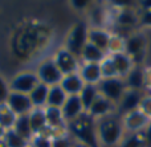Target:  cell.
Wrapping results in <instances>:
<instances>
[{
    "label": "cell",
    "mask_w": 151,
    "mask_h": 147,
    "mask_svg": "<svg viewBox=\"0 0 151 147\" xmlns=\"http://www.w3.org/2000/svg\"><path fill=\"white\" fill-rule=\"evenodd\" d=\"M96 129L101 147H118L126 134L118 114L96 121Z\"/></svg>",
    "instance_id": "obj_1"
},
{
    "label": "cell",
    "mask_w": 151,
    "mask_h": 147,
    "mask_svg": "<svg viewBox=\"0 0 151 147\" xmlns=\"http://www.w3.org/2000/svg\"><path fill=\"white\" fill-rule=\"evenodd\" d=\"M68 131L77 143L86 147H101L97 138L96 121L88 113H83L80 118L68 123Z\"/></svg>",
    "instance_id": "obj_2"
},
{
    "label": "cell",
    "mask_w": 151,
    "mask_h": 147,
    "mask_svg": "<svg viewBox=\"0 0 151 147\" xmlns=\"http://www.w3.org/2000/svg\"><path fill=\"white\" fill-rule=\"evenodd\" d=\"M149 52V37L142 29H135L126 36L125 53L133 60L134 65L143 66Z\"/></svg>",
    "instance_id": "obj_3"
},
{
    "label": "cell",
    "mask_w": 151,
    "mask_h": 147,
    "mask_svg": "<svg viewBox=\"0 0 151 147\" xmlns=\"http://www.w3.org/2000/svg\"><path fill=\"white\" fill-rule=\"evenodd\" d=\"M88 32L89 25L86 21H77L69 28L68 33L65 36L64 48L69 50L72 54L80 58L85 45L88 44Z\"/></svg>",
    "instance_id": "obj_4"
},
{
    "label": "cell",
    "mask_w": 151,
    "mask_h": 147,
    "mask_svg": "<svg viewBox=\"0 0 151 147\" xmlns=\"http://www.w3.org/2000/svg\"><path fill=\"white\" fill-rule=\"evenodd\" d=\"M35 72H36L37 77H39V81L49 87L55 86V85H60L61 80L64 77L63 73L60 72V69L55 64L52 56L40 61L39 65L35 69Z\"/></svg>",
    "instance_id": "obj_5"
},
{
    "label": "cell",
    "mask_w": 151,
    "mask_h": 147,
    "mask_svg": "<svg viewBox=\"0 0 151 147\" xmlns=\"http://www.w3.org/2000/svg\"><path fill=\"white\" fill-rule=\"evenodd\" d=\"M40 84L39 77L36 72L27 69L20 70L9 80V89L11 92L23 93V94H31V92Z\"/></svg>",
    "instance_id": "obj_6"
},
{
    "label": "cell",
    "mask_w": 151,
    "mask_h": 147,
    "mask_svg": "<svg viewBox=\"0 0 151 147\" xmlns=\"http://www.w3.org/2000/svg\"><path fill=\"white\" fill-rule=\"evenodd\" d=\"M52 58L55 61V64L57 65V68L60 69V72L63 73V76L77 73L80 70V65H81L80 58L76 57L74 54H72L63 45L55 50V53L52 54Z\"/></svg>",
    "instance_id": "obj_7"
},
{
    "label": "cell",
    "mask_w": 151,
    "mask_h": 147,
    "mask_svg": "<svg viewBox=\"0 0 151 147\" xmlns=\"http://www.w3.org/2000/svg\"><path fill=\"white\" fill-rule=\"evenodd\" d=\"M97 86H98L99 94L104 95L105 98H107V100L111 101L115 105H118V102H119L121 98L123 97L125 92L127 90L125 80L119 78V77H117V78L102 80Z\"/></svg>",
    "instance_id": "obj_8"
},
{
    "label": "cell",
    "mask_w": 151,
    "mask_h": 147,
    "mask_svg": "<svg viewBox=\"0 0 151 147\" xmlns=\"http://www.w3.org/2000/svg\"><path fill=\"white\" fill-rule=\"evenodd\" d=\"M121 121H122V126L126 134H133V133L145 131L151 119L147 115H145L139 109H137L134 111L121 115Z\"/></svg>",
    "instance_id": "obj_9"
},
{
    "label": "cell",
    "mask_w": 151,
    "mask_h": 147,
    "mask_svg": "<svg viewBox=\"0 0 151 147\" xmlns=\"http://www.w3.org/2000/svg\"><path fill=\"white\" fill-rule=\"evenodd\" d=\"M5 105H7L17 117L28 115V114L35 109L29 94H23V93H15V92H11Z\"/></svg>",
    "instance_id": "obj_10"
},
{
    "label": "cell",
    "mask_w": 151,
    "mask_h": 147,
    "mask_svg": "<svg viewBox=\"0 0 151 147\" xmlns=\"http://www.w3.org/2000/svg\"><path fill=\"white\" fill-rule=\"evenodd\" d=\"M86 113H88L94 121H98V119H102V118H106V117L117 114V105L113 103L111 101H109L107 98H105L104 95L99 94Z\"/></svg>",
    "instance_id": "obj_11"
},
{
    "label": "cell",
    "mask_w": 151,
    "mask_h": 147,
    "mask_svg": "<svg viewBox=\"0 0 151 147\" xmlns=\"http://www.w3.org/2000/svg\"><path fill=\"white\" fill-rule=\"evenodd\" d=\"M143 95H145V92L127 89L117 105V114L118 115H123L126 113H130V111L139 109V103H141Z\"/></svg>",
    "instance_id": "obj_12"
},
{
    "label": "cell",
    "mask_w": 151,
    "mask_h": 147,
    "mask_svg": "<svg viewBox=\"0 0 151 147\" xmlns=\"http://www.w3.org/2000/svg\"><path fill=\"white\" fill-rule=\"evenodd\" d=\"M61 110H63V115L65 118L66 123H70V122L76 121L83 113H86L82 106V102L80 100V95H69Z\"/></svg>",
    "instance_id": "obj_13"
},
{
    "label": "cell",
    "mask_w": 151,
    "mask_h": 147,
    "mask_svg": "<svg viewBox=\"0 0 151 147\" xmlns=\"http://www.w3.org/2000/svg\"><path fill=\"white\" fill-rule=\"evenodd\" d=\"M113 32L107 28H91L89 27L88 32V42L96 45L105 53H107V47H109V41L111 37Z\"/></svg>",
    "instance_id": "obj_14"
},
{
    "label": "cell",
    "mask_w": 151,
    "mask_h": 147,
    "mask_svg": "<svg viewBox=\"0 0 151 147\" xmlns=\"http://www.w3.org/2000/svg\"><path fill=\"white\" fill-rule=\"evenodd\" d=\"M45 118H47L48 127L55 131H64L68 130V123H66L65 118L63 115V110L58 108H50V106H45Z\"/></svg>",
    "instance_id": "obj_15"
},
{
    "label": "cell",
    "mask_w": 151,
    "mask_h": 147,
    "mask_svg": "<svg viewBox=\"0 0 151 147\" xmlns=\"http://www.w3.org/2000/svg\"><path fill=\"white\" fill-rule=\"evenodd\" d=\"M81 78L83 80L86 85H98L102 81V73L99 64H90V62H81L80 65Z\"/></svg>",
    "instance_id": "obj_16"
},
{
    "label": "cell",
    "mask_w": 151,
    "mask_h": 147,
    "mask_svg": "<svg viewBox=\"0 0 151 147\" xmlns=\"http://www.w3.org/2000/svg\"><path fill=\"white\" fill-rule=\"evenodd\" d=\"M85 82L81 78L80 73H72L68 76H64L63 80L60 82V86L64 89V92L69 95H80V93L82 92L83 86H85Z\"/></svg>",
    "instance_id": "obj_17"
},
{
    "label": "cell",
    "mask_w": 151,
    "mask_h": 147,
    "mask_svg": "<svg viewBox=\"0 0 151 147\" xmlns=\"http://www.w3.org/2000/svg\"><path fill=\"white\" fill-rule=\"evenodd\" d=\"M29 125H31V129L33 135H40L47 130L48 123H47V118H45V111L44 109H36L29 113Z\"/></svg>",
    "instance_id": "obj_18"
},
{
    "label": "cell",
    "mask_w": 151,
    "mask_h": 147,
    "mask_svg": "<svg viewBox=\"0 0 151 147\" xmlns=\"http://www.w3.org/2000/svg\"><path fill=\"white\" fill-rule=\"evenodd\" d=\"M145 66V65H143ZM143 66L135 65L131 72L126 76L125 84L127 89L131 90H139V92H145V81H143Z\"/></svg>",
    "instance_id": "obj_19"
},
{
    "label": "cell",
    "mask_w": 151,
    "mask_h": 147,
    "mask_svg": "<svg viewBox=\"0 0 151 147\" xmlns=\"http://www.w3.org/2000/svg\"><path fill=\"white\" fill-rule=\"evenodd\" d=\"M113 57V61H114V65H115V69H117V73H118V77L122 80L126 78L129 73L131 72V69L134 68V62L125 52L123 53H118V54H111Z\"/></svg>",
    "instance_id": "obj_20"
},
{
    "label": "cell",
    "mask_w": 151,
    "mask_h": 147,
    "mask_svg": "<svg viewBox=\"0 0 151 147\" xmlns=\"http://www.w3.org/2000/svg\"><path fill=\"white\" fill-rule=\"evenodd\" d=\"M107 56V53H105L104 50H101L99 48H97L96 45L88 44L85 45L82 53H81L80 61L81 62H90V64H99L105 57Z\"/></svg>",
    "instance_id": "obj_21"
},
{
    "label": "cell",
    "mask_w": 151,
    "mask_h": 147,
    "mask_svg": "<svg viewBox=\"0 0 151 147\" xmlns=\"http://www.w3.org/2000/svg\"><path fill=\"white\" fill-rule=\"evenodd\" d=\"M66 100H68V94L64 92V89L60 86V85H55V86L49 87L47 106L63 109V106H64V103L66 102Z\"/></svg>",
    "instance_id": "obj_22"
},
{
    "label": "cell",
    "mask_w": 151,
    "mask_h": 147,
    "mask_svg": "<svg viewBox=\"0 0 151 147\" xmlns=\"http://www.w3.org/2000/svg\"><path fill=\"white\" fill-rule=\"evenodd\" d=\"M48 93H49V86H47L45 84H41V82H40V84L31 92V94H29L32 103H33V108L44 109L45 106H47Z\"/></svg>",
    "instance_id": "obj_23"
},
{
    "label": "cell",
    "mask_w": 151,
    "mask_h": 147,
    "mask_svg": "<svg viewBox=\"0 0 151 147\" xmlns=\"http://www.w3.org/2000/svg\"><path fill=\"white\" fill-rule=\"evenodd\" d=\"M99 95L98 86L97 85H85L82 89V92L80 93V100L82 102V106L85 109V111L89 110L93 102L96 101V98Z\"/></svg>",
    "instance_id": "obj_24"
},
{
    "label": "cell",
    "mask_w": 151,
    "mask_h": 147,
    "mask_svg": "<svg viewBox=\"0 0 151 147\" xmlns=\"http://www.w3.org/2000/svg\"><path fill=\"white\" fill-rule=\"evenodd\" d=\"M17 121V115L5 103L0 105V126L4 130H12Z\"/></svg>",
    "instance_id": "obj_25"
},
{
    "label": "cell",
    "mask_w": 151,
    "mask_h": 147,
    "mask_svg": "<svg viewBox=\"0 0 151 147\" xmlns=\"http://www.w3.org/2000/svg\"><path fill=\"white\" fill-rule=\"evenodd\" d=\"M126 47V36L121 34L118 32H113L111 37L109 41V47H107V54H118V53L125 52Z\"/></svg>",
    "instance_id": "obj_26"
},
{
    "label": "cell",
    "mask_w": 151,
    "mask_h": 147,
    "mask_svg": "<svg viewBox=\"0 0 151 147\" xmlns=\"http://www.w3.org/2000/svg\"><path fill=\"white\" fill-rule=\"evenodd\" d=\"M13 130H15L19 135H21L23 138H25V139H28L29 142H32L35 135H33V133H32L31 125H29V114L28 115L17 117V121H16Z\"/></svg>",
    "instance_id": "obj_27"
},
{
    "label": "cell",
    "mask_w": 151,
    "mask_h": 147,
    "mask_svg": "<svg viewBox=\"0 0 151 147\" xmlns=\"http://www.w3.org/2000/svg\"><path fill=\"white\" fill-rule=\"evenodd\" d=\"M5 147H29L31 142L25 138H23L21 135H19L15 130H8L5 133V137L3 139Z\"/></svg>",
    "instance_id": "obj_28"
},
{
    "label": "cell",
    "mask_w": 151,
    "mask_h": 147,
    "mask_svg": "<svg viewBox=\"0 0 151 147\" xmlns=\"http://www.w3.org/2000/svg\"><path fill=\"white\" fill-rule=\"evenodd\" d=\"M118 147H146L145 133H133V134H125L123 139Z\"/></svg>",
    "instance_id": "obj_29"
},
{
    "label": "cell",
    "mask_w": 151,
    "mask_h": 147,
    "mask_svg": "<svg viewBox=\"0 0 151 147\" xmlns=\"http://www.w3.org/2000/svg\"><path fill=\"white\" fill-rule=\"evenodd\" d=\"M99 68H101L102 80L117 78L118 77L117 69H115V65H114V61H113V57L110 54H107L106 57L99 62Z\"/></svg>",
    "instance_id": "obj_30"
},
{
    "label": "cell",
    "mask_w": 151,
    "mask_h": 147,
    "mask_svg": "<svg viewBox=\"0 0 151 147\" xmlns=\"http://www.w3.org/2000/svg\"><path fill=\"white\" fill-rule=\"evenodd\" d=\"M76 143L77 142L74 141V138L72 137L69 131L52 139V147H73Z\"/></svg>",
    "instance_id": "obj_31"
},
{
    "label": "cell",
    "mask_w": 151,
    "mask_h": 147,
    "mask_svg": "<svg viewBox=\"0 0 151 147\" xmlns=\"http://www.w3.org/2000/svg\"><path fill=\"white\" fill-rule=\"evenodd\" d=\"M138 29L146 32L151 29V9H139V25Z\"/></svg>",
    "instance_id": "obj_32"
},
{
    "label": "cell",
    "mask_w": 151,
    "mask_h": 147,
    "mask_svg": "<svg viewBox=\"0 0 151 147\" xmlns=\"http://www.w3.org/2000/svg\"><path fill=\"white\" fill-rule=\"evenodd\" d=\"M9 94H11L9 81H8L3 74H0V105L7 102Z\"/></svg>",
    "instance_id": "obj_33"
},
{
    "label": "cell",
    "mask_w": 151,
    "mask_h": 147,
    "mask_svg": "<svg viewBox=\"0 0 151 147\" xmlns=\"http://www.w3.org/2000/svg\"><path fill=\"white\" fill-rule=\"evenodd\" d=\"M70 4V7H72V9L76 11V12H80V13H88L89 12V9H90V7H91V4L93 3L91 1H82V0H74V1H70L69 3Z\"/></svg>",
    "instance_id": "obj_34"
},
{
    "label": "cell",
    "mask_w": 151,
    "mask_h": 147,
    "mask_svg": "<svg viewBox=\"0 0 151 147\" xmlns=\"http://www.w3.org/2000/svg\"><path fill=\"white\" fill-rule=\"evenodd\" d=\"M139 110L151 119V93H145L143 98L139 103Z\"/></svg>",
    "instance_id": "obj_35"
},
{
    "label": "cell",
    "mask_w": 151,
    "mask_h": 147,
    "mask_svg": "<svg viewBox=\"0 0 151 147\" xmlns=\"http://www.w3.org/2000/svg\"><path fill=\"white\" fill-rule=\"evenodd\" d=\"M32 147H52V139L44 137V135H36L31 142Z\"/></svg>",
    "instance_id": "obj_36"
},
{
    "label": "cell",
    "mask_w": 151,
    "mask_h": 147,
    "mask_svg": "<svg viewBox=\"0 0 151 147\" xmlns=\"http://www.w3.org/2000/svg\"><path fill=\"white\" fill-rule=\"evenodd\" d=\"M143 81H145V93L151 92V66H143Z\"/></svg>",
    "instance_id": "obj_37"
},
{
    "label": "cell",
    "mask_w": 151,
    "mask_h": 147,
    "mask_svg": "<svg viewBox=\"0 0 151 147\" xmlns=\"http://www.w3.org/2000/svg\"><path fill=\"white\" fill-rule=\"evenodd\" d=\"M143 133H145V139H146V147H151V121Z\"/></svg>",
    "instance_id": "obj_38"
},
{
    "label": "cell",
    "mask_w": 151,
    "mask_h": 147,
    "mask_svg": "<svg viewBox=\"0 0 151 147\" xmlns=\"http://www.w3.org/2000/svg\"><path fill=\"white\" fill-rule=\"evenodd\" d=\"M137 5L138 9H151V1H139Z\"/></svg>",
    "instance_id": "obj_39"
},
{
    "label": "cell",
    "mask_w": 151,
    "mask_h": 147,
    "mask_svg": "<svg viewBox=\"0 0 151 147\" xmlns=\"http://www.w3.org/2000/svg\"><path fill=\"white\" fill-rule=\"evenodd\" d=\"M5 133H7V130H4L0 126V142H3V139H4V137H5Z\"/></svg>",
    "instance_id": "obj_40"
},
{
    "label": "cell",
    "mask_w": 151,
    "mask_h": 147,
    "mask_svg": "<svg viewBox=\"0 0 151 147\" xmlns=\"http://www.w3.org/2000/svg\"><path fill=\"white\" fill-rule=\"evenodd\" d=\"M73 147H86V146H83V145H81V143H76V145Z\"/></svg>",
    "instance_id": "obj_41"
},
{
    "label": "cell",
    "mask_w": 151,
    "mask_h": 147,
    "mask_svg": "<svg viewBox=\"0 0 151 147\" xmlns=\"http://www.w3.org/2000/svg\"><path fill=\"white\" fill-rule=\"evenodd\" d=\"M0 147H5V145H4V142H0Z\"/></svg>",
    "instance_id": "obj_42"
},
{
    "label": "cell",
    "mask_w": 151,
    "mask_h": 147,
    "mask_svg": "<svg viewBox=\"0 0 151 147\" xmlns=\"http://www.w3.org/2000/svg\"><path fill=\"white\" fill-rule=\"evenodd\" d=\"M29 147H32V146H29Z\"/></svg>",
    "instance_id": "obj_43"
}]
</instances>
